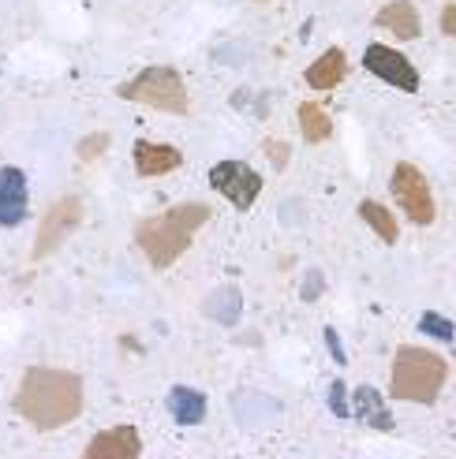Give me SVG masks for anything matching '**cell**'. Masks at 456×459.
Masks as SVG:
<instances>
[{
    "mask_svg": "<svg viewBox=\"0 0 456 459\" xmlns=\"http://www.w3.org/2000/svg\"><path fill=\"white\" fill-rule=\"evenodd\" d=\"M15 411L34 429H60L83 411V377L57 366H31L15 388Z\"/></svg>",
    "mask_w": 456,
    "mask_h": 459,
    "instance_id": "6da1fadb",
    "label": "cell"
},
{
    "mask_svg": "<svg viewBox=\"0 0 456 459\" xmlns=\"http://www.w3.org/2000/svg\"><path fill=\"white\" fill-rule=\"evenodd\" d=\"M214 217V210L206 202H180L169 205L165 213L146 217L135 228V243L146 255V262L153 269H172L180 258L188 255L191 239L198 236V228H206Z\"/></svg>",
    "mask_w": 456,
    "mask_h": 459,
    "instance_id": "7a4b0ae2",
    "label": "cell"
},
{
    "mask_svg": "<svg viewBox=\"0 0 456 459\" xmlns=\"http://www.w3.org/2000/svg\"><path fill=\"white\" fill-rule=\"evenodd\" d=\"M445 381H449V362L438 351L416 348V343H404V348H397L393 374H390V396L393 400L434 403L442 396Z\"/></svg>",
    "mask_w": 456,
    "mask_h": 459,
    "instance_id": "3957f363",
    "label": "cell"
},
{
    "mask_svg": "<svg viewBox=\"0 0 456 459\" xmlns=\"http://www.w3.org/2000/svg\"><path fill=\"white\" fill-rule=\"evenodd\" d=\"M117 94H120L124 101H139V105H146V108L169 112V117H184V112L191 108L184 79H180L176 67H165V64L146 67V72H139L135 79L120 82Z\"/></svg>",
    "mask_w": 456,
    "mask_h": 459,
    "instance_id": "277c9868",
    "label": "cell"
},
{
    "mask_svg": "<svg viewBox=\"0 0 456 459\" xmlns=\"http://www.w3.org/2000/svg\"><path fill=\"white\" fill-rule=\"evenodd\" d=\"M83 213H86V205H83V198H79V195H64V198H57V202L49 205V210H45L41 224H38L34 250H31L34 262L57 255V250L79 232Z\"/></svg>",
    "mask_w": 456,
    "mask_h": 459,
    "instance_id": "5b68a950",
    "label": "cell"
},
{
    "mask_svg": "<svg viewBox=\"0 0 456 459\" xmlns=\"http://www.w3.org/2000/svg\"><path fill=\"white\" fill-rule=\"evenodd\" d=\"M393 198L397 205L404 210V217L412 224H434L438 217V205H434V195H430V179L423 176L419 165H408V160H400V165L393 169Z\"/></svg>",
    "mask_w": 456,
    "mask_h": 459,
    "instance_id": "8992f818",
    "label": "cell"
},
{
    "mask_svg": "<svg viewBox=\"0 0 456 459\" xmlns=\"http://www.w3.org/2000/svg\"><path fill=\"white\" fill-rule=\"evenodd\" d=\"M210 187L232 202L240 213H247L262 195V176L250 165H243V160H221V165L210 169Z\"/></svg>",
    "mask_w": 456,
    "mask_h": 459,
    "instance_id": "52a82bcc",
    "label": "cell"
},
{
    "mask_svg": "<svg viewBox=\"0 0 456 459\" xmlns=\"http://www.w3.org/2000/svg\"><path fill=\"white\" fill-rule=\"evenodd\" d=\"M363 67H367L371 75H378L381 82H390L393 90H404V94H416L419 90L416 64L408 60L404 53L390 49V45H367V53H363Z\"/></svg>",
    "mask_w": 456,
    "mask_h": 459,
    "instance_id": "ba28073f",
    "label": "cell"
},
{
    "mask_svg": "<svg viewBox=\"0 0 456 459\" xmlns=\"http://www.w3.org/2000/svg\"><path fill=\"white\" fill-rule=\"evenodd\" d=\"M143 455V437L135 426H112L94 433V441L86 445L83 459H139Z\"/></svg>",
    "mask_w": 456,
    "mask_h": 459,
    "instance_id": "9c48e42d",
    "label": "cell"
},
{
    "mask_svg": "<svg viewBox=\"0 0 456 459\" xmlns=\"http://www.w3.org/2000/svg\"><path fill=\"white\" fill-rule=\"evenodd\" d=\"M27 176H22V169L15 165H4L0 169V224L4 228H15L22 217H27Z\"/></svg>",
    "mask_w": 456,
    "mask_h": 459,
    "instance_id": "30bf717a",
    "label": "cell"
},
{
    "mask_svg": "<svg viewBox=\"0 0 456 459\" xmlns=\"http://www.w3.org/2000/svg\"><path fill=\"white\" fill-rule=\"evenodd\" d=\"M180 165H184V153H180L176 146H169V143H146V139L135 143V172H139L143 179L169 176Z\"/></svg>",
    "mask_w": 456,
    "mask_h": 459,
    "instance_id": "8fae6325",
    "label": "cell"
},
{
    "mask_svg": "<svg viewBox=\"0 0 456 459\" xmlns=\"http://www.w3.org/2000/svg\"><path fill=\"white\" fill-rule=\"evenodd\" d=\"M374 22L400 41H416L423 34V19H419V8L412 0H390V4L374 15Z\"/></svg>",
    "mask_w": 456,
    "mask_h": 459,
    "instance_id": "7c38bea8",
    "label": "cell"
},
{
    "mask_svg": "<svg viewBox=\"0 0 456 459\" xmlns=\"http://www.w3.org/2000/svg\"><path fill=\"white\" fill-rule=\"evenodd\" d=\"M345 75H348V56L340 53L337 45H329V49L303 72V79H307L311 90H337Z\"/></svg>",
    "mask_w": 456,
    "mask_h": 459,
    "instance_id": "4fadbf2b",
    "label": "cell"
},
{
    "mask_svg": "<svg viewBox=\"0 0 456 459\" xmlns=\"http://www.w3.org/2000/svg\"><path fill=\"white\" fill-rule=\"evenodd\" d=\"M169 415L180 422V426H198L206 419V396L198 388H188V385H176L169 393Z\"/></svg>",
    "mask_w": 456,
    "mask_h": 459,
    "instance_id": "5bb4252c",
    "label": "cell"
},
{
    "mask_svg": "<svg viewBox=\"0 0 456 459\" xmlns=\"http://www.w3.org/2000/svg\"><path fill=\"white\" fill-rule=\"evenodd\" d=\"M352 403H355V415L367 422V426H374V429H393V415H390V407H385V400L378 396V388L359 385L355 396H352Z\"/></svg>",
    "mask_w": 456,
    "mask_h": 459,
    "instance_id": "9a60e30c",
    "label": "cell"
},
{
    "mask_svg": "<svg viewBox=\"0 0 456 459\" xmlns=\"http://www.w3.org/2000/svg\"><path fill=\"white\" fill-rule=\"evenodd\" d=\"M359 217L374 228V236H378L381 243H397V236H400V224H397V217H393L390 210H385L381 202H374V198H363V202H359Z\"/></svg>",
    "mask_w": 456,
    "mask_h": 459,
    "instance_id": "2e32d148",
    "label": "cell"
},
{
    "mask_svg": "<svg viewBox=\"0 0 456 459\" xmlns=\"http://www.w3.org/2000/svg\"><path fill=\"white\" fill-rule=\"evenodd\" d=\"M300 131H303V139L307 143H326L329 134H333V120H329V112L318 105V101H303L300 105Z\"/></svg>",
    "mask_w": 456,
    "mask_h": 459,
    "instance_id": "e0dca14e",
    "label": "cell"
},
{
    "mask_svg": "<svg viewBox=\"0 0 456 459\" xmlns=\"http://www.w3.org/2000/svg\"><path fill=\"white\" fill-rule=\"evenodd\" d=\"M109 146H112V134L109 131H90V134H83V139H79L75 157L83 160V165H90V160H98Z\"/></svg>",
    "mask_w": 456,
    "mask_h": 459,
    "instance_id": "ac0fdd59",
    "label": "cell"
},
{
    "mask_svg": "<svg viewBox=\"0 0 456 459\" xmlns=\"http://www.w3.org/2000/svg\"><path fill=\"white\" fill-rule=\"evenodd\" d=\"M419 329L430 333V336H438V340H452V336H456L452 321H445V317H438V314H423V317H419Z\"/></svg>",
    "mask_w": 456,
    "mask_h": 459,
    "instance_id": "d6986e66",
    "label": "cell"
},
{
    "mask_svg": "<svg viewBox=\"0 0 456 459\" xmlns=\"http://www.w3.org/2000/svg\"><path fill=\"white\" fill-rule=\"evenodd\" d=\"M266 157H269V165L273 169H288V157H292V146L288 143H277V139H273V143H266Z\"/></svg>",
    "mask_w": 456,
    "mask_h": 459,
    "instance_id": "ffe728a7",
    "label": "cell"
},
{
    "mask_svg": "<svg viewBox=\"0 0 456 459\" xmlns=\"http://www.w3.org/2000/svg\"><path fill=\"white\" fill-rule=\"evenodd\" d=\"M329 403H333V411H337L340 419H348V411H352V407L345 403V385H340V381L329 385Z\"/></svg>",
    "mask_w": 456,
    "mask_h": 459,
    "instance_id": "44dd1931",
    "label": "cell"
},
{
    "mask_svg": "<svg viewBox=\"0 0 456 459\" xmlns=\"http://www.w3.org/2000/svg\"><path fill=\"white\" fill-rule=\"evenodd\" d=\"M442 30L452 38L456 34V0H452V4H445V12H442Z\"/></svg>",
    "mask_w": 456,
    "mask_h": 459,
    "instance_id": "7402d4cb",
    "label": "cell"
},
{
    "mask_svg": "<svg viewBox=\"0 0 456 459\" xmlns=\"http://www.w3.org/2000/svg\"><path fill=\"white\" fill-rule=\"evenodd\" d=\"M318 291H322V273H311V277H307V288H303V299L311 303Z\"/></svg>",
    "mask_w": 456,
    "mask_h": 459,
    "instance_id": "603a6c76",
    "label": "cell"
},
{
    "mask_svg": "<svg viewBox=\"0 0 456 459\" xmlns=\"http://www.w3.org/2000/svg\"><path fill=\"white\" fill-rule=\"evenodd\" d=\"M326 343H329V351H333V359H337V362H348V359H345V351H340V340H337V333H333V329H326Z\"/></svg>",
    "mask_w": 456,
    "mask_h": 459,
    "instance_id": "cb8c5ba5",
    "label": "cell"
},
{
    "mask_svg": "<svg viewBox=\"0 0 456 459\" xmlns=\"http://www.w3.org/2000/svg\"><path fill=\"white\" fill-rule=\"evenodd\" d=\"M255 4H269V0H255Z\"/></svg>",
    "mask_w": 456,
    "mask_h": 459,
    "instance_id": "d4e9b609",
    "label": "cell"
}]
</instances>
